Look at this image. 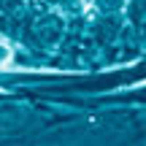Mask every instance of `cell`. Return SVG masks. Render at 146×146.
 <instances>
[{"label": "cell", "instance_id": "cell-1", "mask_svg": "<svg viewBox=\"0 0 146 146\" xmlns=\"http://www.w3.org/2000/svg\"><path fill=\"white\" fill-rule=\"evenodd\" d=\"M11 57H14V49H11V43L0 41V68H5V65L11 62Z\"/></svg>", "mask_w": 146, "mask_h": 146}]
</instances>
